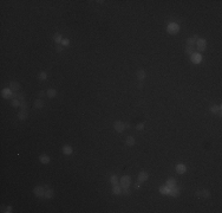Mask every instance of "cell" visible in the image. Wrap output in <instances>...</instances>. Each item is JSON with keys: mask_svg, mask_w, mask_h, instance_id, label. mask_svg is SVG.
Here are the masks:
<instances>
[{"mask_svg": "<svg viewBox=\"0 0 222 213\" xmlns=\"http://www.w3.org/2000/svg\"><path fill=\"white\" fill-rule=\"evenodd\" d=\"M167 31H168L170 34H176L178 33V31H180V26L175 24V23H171V24H169L168 27H167Z\"/></svg>", "mask_w": 222, "mask_h": 213, "instance_id": "cell-1", "label": "cell"}, {"mask_svg": "<svg viewBox=\"0 0 222 213\" xmlns=\"http://www.w3.org/2000/svg\"><path fill=\"white\" fill-rule=\"evenodd\" d=\"M130 182H131V178L129 175H124L121 179V186L122 188H129L130 186Z\"/></svg>", "mask_w": 222, "mask_h": 213, "instance_id": "cell-2", "label": "cell"}, {"mask_svg": "<svg viewBox=\"0 0 222 213\" xmlns=\"http://www.w3.org/2000/svg\"><path fill=\"white\" fill-rule=\"evenodd\" d=\"M33 192H34V194H35L37 197L43 198V197L45 195V188H44V186H37L33 189Z\"/></svg>", "mask_w": 222, "mask_h": 213, "instance_id": "cell-3", "label": "cell"}, {"mask_svg": "<svg viewBox=\"0 0 222 213\" xmlns=\"http://www.w3.org/2000/svg\"><path fill=\"white\" fill-rule=\"evenodd\" d=\"M196 46H197V50L204 51V50H206V46H207V41H206V39H199L197 41H196Z\"/></svg>", "mask_w": 222, "mask_h": 213, "instance_id": "cell-4", "label": "cell"}, {"mask_svg": "<svg viewBox=\"0 0 222 213\" xmlns=\"http://www.w3.org/2000/svg\"><path fill=\"white\" fill-rule=\"evenodd\" d=\"M114 128H115V130H116V132L122 133V132L125 129V124H124V123H122V122H115Z\"/></svg>", "mask_w": 222, "mask_h": 213, "instance_id": "cell-5", "label": "cell"}, {"mask_svg": "<svg viewBox=\"0 0 222 213\" xmlns=\"http://www.w3.org/2000/svg\"><path fill=\"white\" fill-rule=\"evenodd\" d=\"M202 60V57L200 53H193L191 54V62L194 63V64H199V63H201Z\"/></svg>", "mask_w": 222, "mask_h": 213, "instance_id": "cell-6", "label": "cell"}, {"mask_svg": "<svg viewBox=\"0 0 222 213\" xmlns=\"http://www.w3.org/2000/svg\"><path fill=\"white\" fill-rule=\"evenodd\" d=\"M1 95H2L4 98H11V97H12V90L6 88V89H4V90L1 91Z\"/></svg>", "mask_w": 222, "mask_h": 213, "instance_id": "cell-7", "label": "cell"}, {"mask_svg": "<svg viewBox=\"0 0 222 213\" xmlns=\"http://www.w3.org/2000/svg\"><path fill=\"white\" fill-rule=\"evenodd\" d=\"M186 171H187V167L184 166V165H182V163H180V165L176 166V172H177L178 174L186 173Z\"/></svg>", "mask_w": 222, "mask_h": 213, "instance_id": "cell-8", "label": "cell"}, {"mask_svg": "<svg viewBox=\"0 0 222 213\" xmlns=\"http://www.w3.org/2000/svg\"><path fill=\"white\" fill-rule=\"evenodd\" d=\"M19 88H20V85H19V83H17V82H11L10 83V89L12 90V91H18L19 90Z\"/></svg>", "mask_w": 222, "mask_h": 213, "instance_id": "cell-9", "label": "cell"}, {"mask_svg": "<svg viewBox=\"0 0 222 213\" xmlns=\"http://www.w3.org/2000/svg\"><path fill=\"white\" fill-rule=\"evenodd\" d=\"M73 152V149H72V147L71 146H64L63 147V153L65 154V155H71Z\"/></svg>", "mask_w": 222, "mask_h": 213, "instance_id": "cell-10", "label": "cell"}, {"mask_svg": "<svg viewBox=\"0 0 222 213\" xmlns=\"http://www.w3.org/2000/svg\"><path fill=\"white\" fill-rule=\"evenodd\" d=\"M147 179H148V173L141 172V173L138 174V182H143V181H145Z\"/></svg>", "mask_w": 222, "mask_h": 213, "instance_id": "cell-11", "label": "cell"}, {"mask_svg": "<svg viewBox=\"0 0 222 213\" xmlns=\"http://www.w3.org/2000/svg\"><path fill=\"white\" fill-rule=\"evenodd\" d=\"M195 47L194 45H187V47H186V53L187 54H193V53H195Z\"/></svg>", "mask_w": 222, "mask_h": 213, "instance_id": "cell-12", "label": "cell"}, {"mask_svg": "<svg viewBox=\"0 0 222 213\" xmlns=\"http://www.w3.org/2000/svg\"><path fill=\"white\" fill-rule=\"evenodd\" d=\"M169 194H170V195H171V197H178V195H180V189H178V188H177V187H174V188H171V189H170V192H169Z\"/></svg>", "mask_w": 222, "mask_h": 213, "instance_id": "cell-13", "label": "cell"}, {"mask_svg": "<svg viewBox=\"0 0 222 213\" xmlns=\"http://www.w3.org/2000/svg\"><path fill=\"white\" fill-rule=\"evenodd\" d=\"M167 186H168L170 189H171V188H174V187L176 186L175 179H173V178H171V179H168V180H167Z\"/></svg>", "mask_w": 222, "mask_h": 213, "instance_id": "cell-14", "label": "cell"}, {"mask_svg": "<svg viewBox=\"0 0 222 213\" xmlns=\"http://www.w3.org/2000/svg\"><path fill=\"white\" fill-rule=\"evenodd\" d=\"M53 195H54V192L52 191V189L48 188V189L45 191V195H44V197H45L46 199H51V198H53Z\"/></svg>", "mask_w": 222, "mask_h": 213, "instance_id": "cell-15", "label": "cell"}, {"mask_svg": "<svg viewBox=\"0 0 222 213\" xmlns=\"http://www.w3.org/2000/svg\"><path fill=\"white\" fill-rule=\"evenodd\" d=\"M27 116H28V114H27L26 110H21L20 113H19V115H18V119L19 120H26Z\"/></svg>", "mask_w": 222, "mask_h": 213, "instance_id": "cell-16", "label": "cell"}, {"mask_svg": "<svg viewBox=\"0 0 222 213\" xmlns=\"http://www.w3.org/2000/svg\"><path fill=\"white\" fill-rule=\"evenodd\" d=\"M210 111L214 114H219V115H221V106H213L210 108Z\"/></svg>", "mask_w": 222, "mask_h": 213, "instance_id": "cell-17", "label": "cell"}, {"mask_svg": "<svg viewBox=\"0 0 222 213\" xmlns=\"http://www.w3.org/2000/svg\"><path fill=\"white\" fill-rule=\"evenodd\" d=\"M39 160H40L41 163H48L50 162V158L47 156V155H40V158H39Z\"/></svg>", "mask_w": 222, "mask_h": 213, "instance_id": "cell-18", "label": "cell"}, {"mask_svg": "<svg viewBox=\"0 0 222 213\" xmlns=\"http://www.w3.org/2000/svg\"><path fill=\"white\" fill-rule=\"evenodd\" d=\"M112 193L116 194V195H119L122 193V188L118 185H115L114 186V189H112Z\"/></svg>", "mask_w": 222, "mask_h": 213, "instance_id": "cell-19", "label": "cell"}, {"mask_svg": "<svg viewBox=\"0 0 222 213\" xmlns=\"http://www.w3.org/2000/svg\"><path fill=\"white\" fill-rule=\"evenodd\" d=\"M34 106L38 108V109L43 108V106H44V102H43V100H35L34 101Z\"/></svg>", "mask_w": 222, "mask_h": 213, "instance_id": "cell-20", "label": "cell"}, {"mask_svg": "<svg viewBox=\"0 0 222 213\" xmlns=\"http://www.w3.org/2000/svg\"><path fill=\"white\" fill-rule=\"evenodd\" d=\"M160 192H161L162 194H169V192H170V188H169L168 186H162L161 188H160Z\"/></svg>", "mask_w": 222, "mask_h": 213, "instance_id": "cell-21", "label": "cell"}, {"mask_svg": "<svg viewBox=\"0 0 222 213\" xmlns=\"http://www.w3.org/2000/svg\"><path fill=\"white\" fill-rule=\"evenodd\" d=\"M137 78H138V80H144V78H145V72H144V70H138V71H137Z\"/></svg>", "mask_w": 222, "mask_h": 213, "instance_id": "cell-22", "label": "cell"}, {"mask_svg": "<svg viewBox=\"0 0 222 213\" xmlns=\"http://www.w3.org/2000/svg\"><path fill=\"white\" fill-rule=\"evenodd\" d=\"M56 95H57V91H56L54 89H48V90H47V96H48L50 98H53Z\"/></svg>", "mask_w": 222, "mask_h": 213, "instance_id": "cell-23", "label": "cell"}, {"mask_svg": "<svg viewBox=\"0 0 222 213\" xmlns=\"http://www.w3.org/2000/svg\"><path fill=\"white\" fill-rule=\"evenodd\" d=\"M127 145L130 146V147L135 145V139L132 137V136H128V137H127Z\"/></svg>", "mask_w": 222, "mask_h": 213, "instance_id": "cell-24", "label": "cell"}, {"mask_svg": "<svg viewBox=\"0 0 222 213\" xmlns=\"http://www.w3.org/2000/svg\"><path fill=\"white\" fill-rule=\"evenodd\" d=\"M53 40L56 41V43H58V44H59V43H61V41H63V37H61L59 33H57V34H54Z\"/></svg>", "mask_w": 222, "mask_h": 213, "instance_id": "cell-25", "label": "cell"}, {"mask_svg": "<svg viewBox=\"0 0 222 213\" xmlns=\"http://www.w3.org/2000/svg\"><path fill=\"white\" fill-rule=\"evenodd\" d=\"M110 182L112 184V185H118V178L116 176V175H112L111 178H110Z\"/></svg>", "mask_w": 222, "mask_h": 213, "instance_id": "cell-26", "label": "cell"}, {"mask_svg": "<svg viewBox=\"0 0 222 213\" xmlns=\"http://www.w3.org/2000/svg\"><path fill=\"white\" fill-rule=\"evenodd\" d=\"M20 106H21V110H26L27 111V103L25 102V101L20 102Z\"/></svg>", "mask_w": 222, "mask_h": 213, "instance_id": "cell-27", "label": "cell"}, {"mask_svg": "<svg viewBox=\"0 0 222 213\" xmlns=\"http://www.w3.org/2000/svg\"><path fill=\"white\" fill-rule=\"evenodd\" d=\"M12 104H13L14 106H20V101L18 100V98H14V100L12 101Z\"/></svg>", "mask_w": 222, "mask_h": 213, "instance_id": "cell-28", "label": "cell"}, {"mask_svg": "<svg viewBox=\"0 0 222 213\" xmlns=\"http://www.w3.org/2000/svg\"><path fill=\"white\" fill-rule=\"evenodd\" d=\"M46 77H47L46 73L44 72V71H43V72H40V75H39V78H40L41 80H46Z\"/></svg>", "mask_w": 222, "mask_h": 213, "instance_id": "cell-29", "label": "cell"}, {"mask_svg": "<svg viewBox=\"0 0 222 213\" xmlns=\"http://www.w3.org/2000/svg\"><path fill=\"white\" fill-rule=\"evenodd\" d=\"M69 44H70V40L69 39H63V41H61V45L63 46H67Z\"/></svg>", "mask_w": 222, "mask_h": 213, "instance_id": "cell-30", "label": "cell"}, {"mask_svg": "<svg viewBox=\"0 0 222 213\" xmlns=\"http://www.w3.org/2000/svg\"><path fill=\"white\" fill-rule=\"evenodd\" d=\"M122 193L123 194H130V191H129V188H122Z\"/></svg>", "mask_w": 222, "mask_h": 213, "instance_id": "cell-31", "label": "cell"}, {"mask_svg": "<svg viewBox=\"0 0 222 213\" xmlns=\"http://www.w3.org/2000/svg\"><path fill=\"white\" fill-rule=\"evenodd\" d=\"M56 50H57V52H61L64 50V46L63 45H58V46L56 47Z\"/></svg>", "mask_w": 222, "mask_h": 213, "instance_id": "cell-32", "label": "cell"}, {"mask_svg": "<svg viewBox=\"0 0 222 213\" xmlns=\"http://www.w3.org/2000/svg\"><path fill=\"white\" fill-rule=\"evenodd\" d=\"M143 127H144V124H143V123H140V124H137L136 129H137V130H142V129H143Z\"/></svg>", "mask_w": 222, "mask_h": 213, "instance_id": "cell-33", "label": "cell"}, {"mask_svg": "<svg viewBox=\"0 0 222 213\" xmlns=\"http://www.w3.org/2000/svg\"><path fill=\"white\" fill-rule=\"evenodd\" d=\"M203 197H206V198H208L209 197V191H207V189H206V191H203Z\"/></svg>", "mask_w": 222, "mask_h": 213, "instance_id": "cell-34", "label": "cell"}, {"mask_svg": "<svg viewBox=\"0 0 222 213\" xmlns=\"http://www.w3.org/2000/svg\"><path fill=\"white\" fill-rule=\"evenodd\" d=\"M4 212H7V213H10V212H12V207H10V206H7L6 207V210L4 211Z\"/></svg>", "mask_w": 222, "mask_h": 213, "instance_id": "cell-35", "label": "cell"}, {"mask_svg": "<svg viewBox=\"0 0 222 213\" xmlns=\"http://www.w3.org/2000/svg\"><path fill=\"white\" fill-rule=\"evenodd\" d=\"M135 188H137V189H138V188H141V182H140V184H138V182H137V184H135Z\"/></svg>", "mask_w": 222, "mask_h": 213, "instance_id": "cell-36", "label": "cell"}, {"mask_svg": "<svg viewBox=\"0 0 222 213\" xmlns=\"http://www.w3.org/2000/svg\"><path fill=\"white\" fill-rule=\"evenodd\" d=\"M44 188H45V191H46V189H48V185H45V186H44Z\"/></svg>", "mask_w": 222, "mask_h": 213, "instance_id": "cell-37", "label": "cell"}]
</instances>
